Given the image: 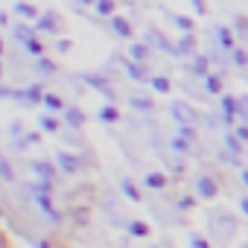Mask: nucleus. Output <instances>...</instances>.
I'll return each mask as SVG.
<instances>
[{"mask_svg":"<svg viewBox=\"0 0 248 248\" xmlns=\"http://www.w3.org/2000/svg\"><path fill=\"white\" fill-rule=\"evenodd\" d=\"M172 114L178 117V123H181V126H193V123H196V111L190 108V105H184V102H172Z\"/></svg>","mask_w":248,"mask_h":248,"instance_id":"nucleus-1","label":"nucleus"},{"mask_svg":"<svg viewBox=\"0 0 248 248\" xmlns=\"http://www.w3.org/2000/svg\"><path fill=\"white\" fill-rule=\"evenodd\" d=\"M196 196H199V199H213V196H216V181H213L210 175H202V178L196 181Z\"/></svg>","mask_w":248,"mask_h":248,"instance_id":"nucleus-2","label":"nucleus"},{"mask_svg":"<svg viewBox=\"0 0 248 248\" xmlns=\"http://www.w3.org/2000/svg\"><path fill=\"white\" fill-rule=\"evenodd\" d=\"M149 59V47L143 44V41H135V44H129V62H135V64H143Z\"/></svg>","mask_w":248,"mask_h":248,"instance_id":"nucleus-3","label":"nucleus"},{"mask_svg":"<svg viewBox=\"0 0 248 248\" xmlns=\"http://www.w3.org/2000/svg\"><path fill=\"white\" fill-rule=\"evenodd\" d=\"M111 30L120 35V38H132L135 35V30H132V24L126 21V18H120V15H114L111 18Z\"/></svg>","mask_w":248,"mask_h":248,"instance_id":"nucleus-4","label":"nucleus"},{"mask_svg":"<svg viewBox=\"0 0 248 248\" xmlns=\"http://www.w3.org/2000/svg\"><path fill=\"white\" fill-rule=\"evenodd\" d=\"M32 170L38 172V178H41L44 184H50V181L56 178V167H53V164H47V161H35V164H32Z\"/></svg>","mask_w":248,"mask_h":248,"instance_id":"nucleus-5","label":"nucleus"},{"mask_svg":"<svg viewBox=\"0 0 248 248\" xmlns=\"http://www.w3.org/2000/svg\"><path fill=\"white\" fill-rule=\"evenodd\" d=\"M64 123H67V126H73V129H79L82 123H85V114H82V108L70 105V108L64 111Z\"/></svg>","mask_w":248,"mask_h":248,"instance_id":"nucleus-6","label":"nucleus"},{"mask_svg":"<svg viewBox=\"0 0 248 248\" xmlns=\"http://www.w3.org/2000/svg\"><path fill=\"white\" fill-rule=\"evenodd\" d=\"M56 161H59V167H62L64 172H76V170H79V161H76L73 155H67V152H59Z\"/></svg>","mask_w":248,"mask_h":248,"instance_id":"nucleus-7","label":"nucleus"},{"mask_svg":"<svg viewBox=\"0 0 248 248\" xmlns=\"http://www.w3.org/2000/svg\"><path fill=\"white\" fill-rule=\"evenodd\" d=\"M35 30L38 32H56L59 27H56V15H41L38 21H35Z\"/></svg>","mask_w":248,"mask_h":248,"instance_id":"nucleus-8","label":"nucleus"},{"mask_svg":"<svg viewBox=\"0 0 248 248\" xmlns=\"http://www.w3.org/2000/svg\"><path fill=\"white\" fill-rule=\"evenodd\" d=\"M18 96L21 99H27V102H44V91L41 88H24V91H18Z\"/></svg>","mask_w":248,"mask_h":248,"instance_id":"nucleus-9","label":"nucleus"},{"mask_svg":"<svg viewBox=\"0 0 248 248\" xmlns=\"http://www.w3.org/2000/svg\"><path fill=\"white\" fill-rule=\"evenodd\" d=\"M38 126H41V132H47V135H53V132H59V120H56L53 114H44V117L38 120Z\"/></svg>","mask_w":248,"mask_h":248,"instance_id":"nucleus-10","label":"nucleus"},{"mask_svg":"<svg viewBox=\"0 0 248 248\" xmlns=\"http://www.w3.org/2000/svg\"><path fill=\"white\" fill-rule=\"evenodd\" d=\"M216 38H219V44H222L225 50H233V35H231L228 27H216Z\"/></svg>","mask_w":248,"mask_h":248,"instance_id":"nucleus-11","label":"nucleus"},{"mask_svg":"<svg viewBox=\"0 0 248 248\" xmlns=\"http://www.w3.org/2000/svg\"><path fill=\"white\" fill-rule=\"evenodd\" d=\"M193 50H196V38H193V35H184V38L175 44V53H181V56H190Z\"/></svg>","mask_w":248,"mask_h":248,"instance_id":"nucleus-12","label":"nucleus"},{"mask_svg":"<svg viewBox=\"0 0 248 248\" xmlns=\"http://www.w3.org/2000/svg\"><path fill=\"white\" fill-rule=\"evenodd\" d=\"M126 73H129L135 82H143V79H146V70H143V64H135V62H129V59H126Z\"/></svg>","mask_w":248,"mask_h":248,"instance_id":"nucleus-13","label":"nucleus"},{"mask_svg":"<svg viewBox=\"0 0 248 248\" xmlns=\"http://www.w3.org/2000/svg\"><path fill=\"white\" fill-rule=\"evenodd\" d=\"M146 187L164 190V187H167V175H164V172H149V175H146Z\"/></svg>","mask_w":248,"mask_h":248,"instance_id":"nucleus-14","label":"nucleus"},{"mask_svg":"<svg viewBox=\"0 0 248 248\" xmlns=\"http://www.w3.org/2000/svg\"><path fill=\"white\" fill-rule=\"evenodd\" d=\"M129 233L143 239V236H149V225H146V222H140V219H132V222H129Z\"/></svg>","mask_w":248,"mask_h":248,"instance_id":"nucleus-15","label":"nucleus"},{"mask_svg":"<svg viewBox=\"0 0 248 248\" xmlns=\"http://www.w3.org/2000/svg\"><path fill=\"white\" fill-rule=\"evenodd\" d=\"M24 50H27V53H30V56H32V59H41V56H44V50H47V47H44V44H41V41H38V38H32V41H27V44H24Z\"/></svg>","mask_w":248,"mask_h":248,"instance_id":"nucleus-16","label":"nucleus"},{"mask_svg":"<svg viewBox=\"0 0 248 248\" xmlns=\"http://www.w3.org/2000/svg\"><path fill=\"white\" fill-rule=\"evenodd\" d=\"M204 88H207V93H222V76L219 73H210L204 79Z\"/></svg>","mask_w":248,"mask_h":248,"instance_id":"nucleus-17","label":"nucleus"},{"mask_svg":"<svg viewBox=\"0 0 248 248\" xmlns=\"http://www.w3.org/2000/svg\"><path fill=\"white\" fill-rule=\"evenodd\" d=\"M44 105H47L50 111H67V105H64L62 96H56V93H44Z\"/></svg>","mask_w":248,"mask_h":248,"instance_id":"nucleus-18","label":"nucleus"},{"mask_svg":"<svg viewBox=\"0 0 248 248\" xmlns=\"http://www.w3.org/2000/svg\"><path fill=\"white\" fill-rule=\"evenodd\" d=\"M96 117H99L102 123H117V120H120V114H117V108H114V105H102Z\"/></svg>","mask_w":248,"mask_h":248,"instance_id":"nucleus-19","label":"nucleus"},{"mask_svg":"<svg viewBox=\"0 0 248 248\" xmlns=\"http://www.w3.org/2000/svg\"><path fill=\"white\" fill-rule=\"evenodd\" d=\"M120 190L126 193V196H129L132 202H140V190H138V187H135V184H132L129 178H123V181H120Z\"/></svg>","mask_w":248,"mask_h":248,"instance_id":"nucleus-20","label":"nucleus"},{"mask_svg":"<svg viewBox=\"0 0 248 248\" xmlns=\"http://www.w3.org/2000/svg\"><path fill=\"white\" fill-rule=\"evenodd\" d=\"M15 12H18L21 18H35V21L41 18V15H38V9H35V6H30V3H15Z\"/></svg>","mask_w":248,"mask_h":248,"instance_id":"nucleus-21","label":"nucleus"},{"mask_svg":"<svg viewBox=\"0 0 248 248\" xmlns=\"http://www.w3.org/2000/svg\"><path fill=\"white\" fill-rule=\"evenodd\" d=\"M12 32H15V38H18L21 44H27V41H32V27H27V24H18V27H15Z\"/></svg>","mask_w":248,"mask_h":248,"instance_id":"nucleus-22","label":"nucleus"},{"mask_svg":"<svg viewBox=\"0 0 248 248\" xmlns=\"http://www.w3.org/2000/svg\"><path fill=\"white\" fill-rule=\"evenodd\" d=\"M231 59H233L236 67H245V64H248V53H245L242 47H233V50H231Z\"/></svg>","mask_w":248,"mask_h":248,"instance_id":"nucleus-23","label":"nucleus"},{"mask_svg":"<svg viewBox=\"0 0 248 248\" xmlns=\"http://www.w3.org/2000/svg\"><path fill=\"white\" fill-rule=\"evenodd\" d=\"M93 9H96L99 15H111V18H114V12H117V6L111 3V0H99V3H93Z\"/></svg>","mask_w":248,"mask_h":248,"instance_id":"nucleus-24","label":"nucleus"},{"mask_svg":"<svg viewBox=\"0 0 248 248\" xmlns=\"http://www.w3.org/2000/svg\"><path fill=\"white\" fill-rule=\"evenodd\" d=\"M193 70H196L199 76H204V79H207V76H210V70H207V59H204V56H199V59L193 62Z\"/></svg>","mask_w":248,"mask_h":248,"instance_id":"nucleus-25","label":"nucleus"},{"mask_svg":"<svg viewBox=\"0 0 248 248\" xmlns=\"http://www.w3.org/2000/svg\"><path fill=\"white\" fill-rule=\"evenodd\" d=\"M152 88H155L158 93H167V91H170V79H167V76H152Z\"/></svg>","mask_w":248,"mask_h":248,"instance_id":"nucleus-26","label":"nucleus"},{"mask_svg":"<svg viewBox=\"0 0 248 248\" xmlns=\"http://www.w3.org/2000/svg\"><path fill=\"white\" fill-rule=\"evenodd\" d=\"M225 146H228L231 152H242V143H239V138H236L233 132H228V135H225Z\"/></svg>","mask_w":248,"mask_h":248,"instance_id":"nucleus-27","label":"nucleus"},{"mask_svg":"<svg viewBox=\"0 0 248 248\" xmlns=\"http://www.w3.org/2000/svg\"><path fill=\"white\" fill-rule=\"evenodd\" d=\"M172 21H175V24H178V30H184L187 35L193 32V21H190V18H184V15H172Z\"/></svg>","mask_w":248,"mask_h":248,"instance_id":"nucleus-28","label":"nucleus"},{"mask_svg":"<svg viewBox=\"0 0 248 248\" xmlns=\"http://www.w3.org/2000/svg\"><path fill=\"white\" fill-rule=\"evenodd\" d=\"M190 248H210V242H207L204 236H199V233H193V236H190Z\"/></svg>","mask_w":248,"mask_h":248,"instance_id":"nucleus-29","label":"nucleus"},{"mask_svg":"<svg viewBox=\"0 0 248 248\" xmlns=\"http://www.w3.org/2000/svg\"><path fill=\"white\" fill-rule=\"evenodd\" d=\"M172 149H175V152H187V149H190V140H184V138H172Z\"/></svg>","mask_w":248,"mask_h":248,"instance_id":"nucleus-30","label":"nucleus"},{"mask_svg":"<svg viewBox=\"0 0 248 248\" xmlns=\"http://www.w3.org/2000/svg\"><path fill=\"white\" fill-rule=\"evenodd\" d=\"M0 175H3V181H12V167H9V161H6V158L0 161Z\"/></svg>","mask_w":248,"mask_h":248,"instance_id":"nucleus-31","label":"nucleus"},{"mask_svg":"<svg viewBox=\"0 0 248 248\" xmlns=\"http://www.w3.org/2000/svg\"><path fill=\"white\" fill-rule=\"evenodd\" d=\"M38 70H41V73H47V76H50V73H53V70H56V64H53V62H47V59H38Z\"/></svg>","mask_w":248,"mask_h":248,"instance_id":"nucleus-32","label":"nucleus"},{"mask_svg":"<svg viewBox=\"0 0 248 248\" xmlns=\"http://www.w3.org/2000/svg\"><path fill=\"white\" fill-rule=\"evenodd\" d=\"M178 138H184V140H190V143H193V140H196V132H193L190 126H181V132H178Z\"/></svg>","mask_w":248,"mask_h":248,"instance_id":"nucleus-33","label":"nucleus"},{"mask_svg":"<svg viewBox=\"0 0 248 248\" xmlns=\"http://www.w3.org/2000/svg\"><path fill=\"white\" fill-rule=\"evenodd\" d=\"M132 105H135V108H143V111H149V108H152V99H138V96H135V99H132Z\"/></svg>","mask_w":248,"mask_h":248,"instance_id":"nucleus-34","label":"nucleus"},{"mask_svg":"<svg viewBox=\"0 0 248 248\" xmlns=\"http://www.w3.org/2000/svg\"><path fill=\"white\" fill-rule=\"evenodd\" d=\"M233 135H236L239 140H248V126H236V129H233Z\"/></svg>","mask_w":248,"mask_h":248,"instance_id":"nucleus-35","label":"nucleus"},{"mask_svg":"<svg viewBox=\"0 0 248 248\" xmlns=\"http://www.w3.org/2000/svg\"><path fill=\"white\" fill-rule=\"evenodd\" d=\"M239 105H242V111H239V114H242V120L248 123V96H239Z\"/></svg>","mask_w":248,"mask_h":248,"instance_id":"nucleus-36","label":"nucleus"},{"mask_svg":"<svg viewBox=\"0 0 248 248\" xmlns=\"http://www.w3.org/2000/svg\"><path fill=\"white\" fill-rule=\"evenodd\" d=\"M56 50H59V53H67V50H70V41H67V38H62V41L56 44Z\"/></svg>","mask_w":248,"mask_h":248,"instance_id":"nucleus-37","label":"nucleus"},{"mask_svg":"<svg viewBox=\"0 0 248 248\" xmlns=\"http://www.w3.org/2000/svg\"><path fill=\"white\" fill-rule=\"evenodd\" d=\"M24 140H27V143H38V132H27Z\"/></svg>","mask_w":248,"mask_h":248,"instance_id":"nucleus-38","label":"nucleus"},{"mask_svg":"<svg viewBox=\"0 0 248 248\" xmlns=\"http://www.w3.org/2000/svg\"><path fill=\"white\" fill-rule=\"evenodd\" d=\"M193 9H196L199 15H204V3H202V0H193Z\"/></svg>","mask_w":248,"mask_h":248,"instance_id":"nucleus-39","label":"nucleus"},{"mask_svg":"<svg viewBox=\"0 0 248 248\" xmlns=\"http://www.w3.org/2000/svg\"><path fill=\"white\" fill-rule=\"evenodd\" d=\"M193 202H196L193 196H184V199H181V207H193Z\"/></svg>","mask_w":248,"mask_h":248,"instance_id":"nucleus-40","label":"nucleus"},{"mask_svg":"<svg viewBox=\"0 0 248 248\" xmlns=\"http://www.w3.org/2000/svg\"><path fill=\"white\" fill-rule=\"evenodd\" d=\"M239 210H242V213L248 216V196H245V199H239Z\"/></svg>","mask_w":248,"mask_h":248,"instance_id":"nucleus-41","label":"nucleus"},{"mask_svg":"<svg viewBox=\"0 0 248 248\" xmlns=\"http://www.w3.org/2000/svg\"><path fill=\"white\" fill-rule=\"evenodd\" d=\"M242 181H245V187H248V167L242 170Z\"/></svg>","mask_w":248,"mask_h":248,"instance_id":"nucleus-42","label":"nucleus"}]
</instances>
